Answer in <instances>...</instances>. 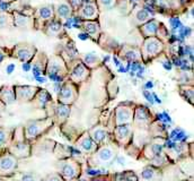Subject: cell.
<instances>
[{
    "label": "cell",
    "instance_id": "obj_1",
    "mask_svg": "<svg viewBox=\"0 0 194 181\" xmlns=\"http://www.w3.org/2000/svg\"><path fill=\"white\" fill-rule=\"evenodd\" d=\"M58 174L65 181H70L76 179L80 174V164L76 162L73 158H62L56 164Z\"/></svg>",
    "mask_w": 194,
    "mask_h": 181
},
{
    "label": "cell",
    "instance_id": "obj_2",
    "mask_svg": "<svg viewBox=\"0 0 194 181\" xmlns=\"http://www.w3.org/2000/svg\"><path fill=\"white\" fill-rule=\"evenodd\" d=\"M116 151L112 145H103L93 153L89 162L94 167H104L113 162L115 158Z\"/></svg>",
    "mask_w": 194,
    "mask_h": 181
},
{
    "label": "cell",
    "instance_id": "obj_3",
    "mask_svg": "<svg viewBox=\"0 0 194 181\" xmlns=\"http://www.w3.org/2000/svg\"><path fill=\"white\" fill-rule=\"evenodd\" d=\"M53 124V121L51 118L46 119H39V120H31L25 124V129H24V136L27 140H31L39 137L41 134H43L45 130Z\"/></svg>",
    "mask_w": 194,
    "mask_h": 181
},
{
    "label": "cell",
    "instance_id": "obj_4",
    "mask_svg": "<svg viewBox=\"0 0 194 181\" xmlns=\"http://www.w3.org/2000/svg\"><path fill=\"white\" fill-rule=\"evenodd\" d=\"M134 107L130 104H120L115 109V124L123 126V124H131L133 121Z\"/></svg>",
    "mask_w": 194,
    "mask_h": 181
},
{
    "label": "cell",
    "instance_id": "obj_5",
    "mask_svg": "<svg viewBox=\"0 0 194 181\" xmlns=\"http://www.w3.org/2000/svg\"><path fill=\"white\" fill-rule=\"evenodd\" d=\"M161 50H163V43L159 40H157L155 36L147 37L142 47L141 57H144L146 60L151 59V58H155L158 53H160Z\"/></svg>",
    "mask_w": 194,
    "mask_h": 181
},
{
    "label": "cell",
    "instance_id": "obj_6",
    "mask_svg": "<svg viewBox=\"0 0 194 181\" xmlns=\"http://www.w3.org/2000/svg\"><path fill=\"white\" fill-rule=\"evenodd\" d=\"M59 103L63 105H70L77 99V88L71 83H66L61 86L59 92Z\"/></svg>",
    "mask_w": 194,
    "mask_h": 181
},
{
    "label": "cell",
    "instance_id": "obj_7",
    "mask_svg": "<svg viewBox=\"0 0 194 181\" xmlns=\"http://www.w3.org/2000/svg\"><path fill=\"white\" fill-rule=\"evenodd\" d=\"M15 90V97L18 102H28L34 99L39 92V87L34 86H16Z\"/></svg>",
    "mask_w": 194,
    "mask_h": 181
},
{
    "label": "cell",
    "instance_id": "obj_8",
    "mask_svg": "<svg viewBox=\"0 0 194 181\" xmlns=\"http://www.w3.org/2000/svg\"><path fill=\"white\" fill-rule=\"evenodd\" d=\"M151 121V117H150L149 111L144 107H138L134 110L133 114V124L138 128H146Z\"/></svg>",
    "mask_w": 194,
    "mask_h": 181
},
{
    "label": "cell",
    "instance_id": "obj_9",
    "mask_svg": "<svg viewBox=\"0 0 194 181\" xmlns=\"http://www.w3.org/2000/svg\"><path fill=\"white\" fill-rule=\"evenodd\" d=\"M115 139L120 145H127L132 137V127L131 124H123V126H116L114 130Z\"/></svg>",
    "mask_w": 194,
    "mask_h": 181
},
{
    "label": "cell",
    "instance_id": "obj_10",
    "mask_svg": "<svg viewBox=\"0 0 194 181\" xmlns=\"http://www.w3.org/2000/svg\"><path fill=\"white\" fill-rule=\"evenodd\" d=\"M66 71V66L62 61L61 58L55 57L53 59H51L49 63L46 65V74L52 78V77L61 76L62 74Z\"/></svg>",
    "mask_w": 194,
    "mask_h": 181
},
{
    "label": "cell",
    "instance_id": "obj_11",
    "mask_svg": "<svg viewBox=\"0 0 194 181\" xmlns=\"http://www.w3.org/2000/svg\"><path fill=\"white\" fill-rule=\"evenodd\" d=\"M17 167V158L9 153L0 156V174L14 172Z\"/></svg>",
    "mask_w": 194,
    "mask_h": 181
},
{
    "label": "cell",
    "instance_id": "obj_12",
    "mask_svg": "<svg viewBox=\"0 0 194 181\" xmlns=\"http://www.w3.org/2000/svg\"><path fill=\"white\" fill-rule=\"evenodd\" d=\"M76 146L80 151H82L84 153H87V154H93L97 150V145L95 144V141L93 139L90 138L88 133H85L80 136V138L76 143Z\"/></svg>",
    "mask_w": 194,
    "mask_h": 181
},
{
    "label": "cell",
    "instance_id": "obj_13",
    "mask_svg": "<svg viewBox=\"0 0 194 181\" xmlns=\"http://www.w3.org/2000/svg\"><path fill=\"white\" fill-rule=\"evenodd\" d=\"M34 54H35V47L31 44H19L15 49V56L20 61H29L34 57Z\"/></svg>",
    "mask_w": 194,
    "mask_h": 181
},
{
    "label": "cell",
    "instance_id": "obj_14",
    "mask_svg": "<svg viewBox=\"0 0 194 181\" xmlns=\"http://www.w3.org/2000/svg\"><path fill=\"white\" fill-rule=\"evenodd\" d=\"M88 75H89V69L84 63L79 62L78 65L72 69V71H71L70 79L72 83L78 84L80 82H84L85 79L88 77Z\"/></svg>",
    "mask_w": 194,
    "mask_h": 181
},
{
    "label": "cell",
    "instance_id": "obj_15",
    "mask_svg": "<svg viewBox=\"0 0 194 181\" xmlns=\"http://www.w3.org/2000/svg\"><path fill=\"white\" fill-rule=\"evenodd\" d=\"M53 9L55 11L56 16L59 17V18H61V19H67L72 14V7L66 0H60L59 3H56L55 6L53 7Z\"/></svg>",
    "mask_w": 194,
    "mask_h": 181
},
{
    "label": "cell",
    "instance_id": "obj_16",
    "mask_svg": "<svg viewBox=\"0 0 194 181\" xmlns=\"http://www.w3.org/2000/svg\"><path fill=\"white\" fill-rule=\"evenodd\" d=\"M88 135L90 136V138L95 141L96 145H101L103 143H105V140L108 137L107 130L103 126H96V127L92 128L88 131Z\"/></svg>",
    "mask_w": 194,
    "mask_h": 181
},
{
    "label": "cell",
    "instance_id": "obj_17",
    "mask_svg": "<svg viewBox=\"0 0 194 181\" xmlns=\"http://www.w3.org/2000/svg\"><path fill=\"white\" fill-rule=\"evenodd\" d=\"M98 15V10H97V6L94 3H84L81 8H80V16L86 20L95 19Z\"/></svg>",
    "mask_w": 194,
    "mask_h": 181
},
{
    "label": "cell",
    "instance_id": "obj_18",
    "mask_svg": "<svg viewBox=\"0 0 194 181\" xmlns=\"http://www.w3.org/2000/svg\"><path fill=\"white\" fill-rule=\"evenodd\" d=\"M70 114V107L69 105H63V104H58L55 105L54 107V111H53V118L52 119V121H58V122H65L66 120L68 119Z\"/></svg>",
    "mask_w": 194,
    "mask_h": 181
},
{
    "label": "cell",
    "instance_id": "obj_19",
    "mask_svg": "<svg viewBox=\"0 0 194 181\" xmlns=\"http://www.w3.org/2000/svg\"><path fill=\"white\" fill-rule=\"evenodd\" d=\"M11 155L15 157H27L29 155V146L25 141H18L10 148Z\"/></svg>",
    "mask_w": 194,
    "mask_h": 181
},
{
    "label": "cell",
    "instance_id": "obj_20",
    "mask_svg": "<svg viewBox=\"0 0 194 181\" xmlns=\"http://www.w3.org/2000/svg\"><path fill=\"white\" fill-rule=\"evenodd\" d=\"M32 101L39 107H45L46 105L50 104L51 102H52L51 101L50 94L45 90H39V92L36 93V95L34 96V99Z\"/></svg>",
    "mask_w": 194,
    "mask_h": 181
},
{
    "label": "cell",
    "instance_id": "obj_21",
    "mask_svg": "<svg viewBox=\"0 0 194 181\" xmlns=\"http://www.w3.org/2000/svg\"><path fill=\"white\" fill-rule=\"evenodd\" d=\"M53 15H54V9L50 5H45V6H42V7H39L36 10V13H35V16L39 20H49L53 17Z\"/></svg>",
    "mask_w": 194,
    "mask_h": 181
},
{
    "label": "cell",
    "instance_id": "obj_22",
    "mask_svg": "<svg viewBox=\"0 0 194 181\" xmlns=\"http://www.w3.org/2000/svg\"><path fill=\"white\" fill-rule=\"evenodd\" d=\"M0 99L3 100V103L6 104H11L16 101V97H15V90L14 87H9V86H6L3 90H0Z\"/></svg>",
    "mask_w": 194,
    "mask_h": 181
},
{
    "label": "cell",
    "instance_id": "obj_23",
    "mask_svg": "<svg viewBox=\"0 0 194 181\" xmlns=\"http://www.w3.org/2000/svg\"><path fill=\"white\" fill-rule=\"evenodd\" d=\"M133 16L137 24H144L151 18L149 11L144 8H135V10L133 11Z\"/></svg>",
    "mask_w": 194,
    "mask_h": 181
},
{
    "label": "cell",
    "instance_id": "obj_24",
    "mask_svg": "<svg viewBox=\"0 0 194 181\" xmlns=\"http://www.w3.org/2000/svg\"><path fill=\"white\" fill-rule=\"evenodd\" d=\"M158 30V23L156 20H151V22L144 24L142 27H141V32L144 33V35L146 37H152L157 33Z\"/></svg>",
    "mask_w": 194,
    "mask_h": 181
},
{
    "label": "cell",
    "instance_id": "obj_25",
    "mask_svg": "<svg viewBox=\"0 0 194 181\" xmlns=\"http://www.w3.org/2000/svg\"><path fill=\"white\" fill-rule=\"evenodd\" d=\"M84 27L87 32V34H89L90 36L93 37V39H97L99 35V25L97 24L96 22H89V20H86L84 23Z\"/></svg>",
    "mask_w": 194,
    "mask_h": 181
},
{
    "label": "cell",
    "instance_id": "obj_26",
    "mask_svg": "<svg viewBox=\"0 0 194 181\" xmlns=\"http://www.w3.org/2000/svg\"><path fill=\"white\" fill-rule=\"evenodd\" d=\"M99 62H101V58L95 53H88L84 57V65L90 68L96 67Z\"/></svg>",
    "mask_w": 194,
    "mask_h": 181
},
{
    "label": "cell",
    "instance_id": "obj_27",
    "mask_svg": "<svg viewBox=\"0 0 194 181\" xmlns=\"http://www.w3.org/2000/svg\"><path fill=\"white\" fill-rule=\"evenodd\" d=\"M15 23L17 26L19 27H28L32 26V19L27 16H23V15L16 14L15 15Z\"/></svg>",
    "mask_w": 194,
    "mask_h": 181
},
{
    "label": "cell",
    "instance_id": "obj_28",
    "mask_svg": "<svg viewBox=\"0 0 194 181\" xmlns=\"http://www.w3.org/2000/svg\"><path fill=\"white\" fill-rule=\"evenodd\" d=\"M124 57L129 60L135 61V60L141 59V53L137 50V49L130 48V49H125V51H124Z\"/></svg>",
    "mask_w": 194,
    "mask_h": 181
},
{
    "label": "cell",
    "instance_id": "obj_29",
    "mask_svg": "<svg viewBox=\"0 0 194 181\" xmlns=\"http://www.w3.org/2000/svg\"><path fill=\"white\" fill-rule=\"evenodd\" d=\"M61 30H62L61 23L56 22V20L52 22L50 24V26H49V31H50V34H58L60 31H61Z\"/></svg>",
    "mask_w": 194,
    "mask_h": 181
},
{
    "label": "cell",
    "instance_id": "obj_30",
    "mask_svg": "<svg viewBox=\"0 0 194 181\" xmlns=\"http://www.w3.org/2000/svg\"><path fill=\"white\" fill-rule=\"evenodd\" d=\"M20 181H42V179L35 173H24L20 178Z\"/></svg>",
    "mask_w": 194,
    "mask_h": 181
},
{
    "label": "cell",
    "instance_id": "obj_31",
    "mask_svg": "<svg viewBox=\"0 0 194 181\" xmlns=\"http://www.w3.org/2000/svg\"><path fill=\"white\" fill-rule=\"evenodd\" d=\"M116 0H98V5L101 8H110L115 3Z\"/></svg>",
    "mask_w": 194,
    "mask_h": 181
},
{
    "label": "cell",
    "instance_id": "obj_32",
    "mask_svg": "<svg viewBox=\"0 0 194 181\" xmlns=\"http://www.w3.org/2000/svg\"><path fill=\"white\" fill-rule=\"evenodd\" d=\"M141 177L144 179H147V180H150V179L154 177V169L151 167H146L144 170V172L141 173Z\"/></svg>",
    "mask_w": 194,
    "mask_h": 181
},
{
    "label": "cell",
    "instance_id": "obj_33",
    "mask_svg": "<svg viewBox=\"0 0 194 181\" xmlns=\"http://www.w3.org/2000/svg\"><path fill=\"white\" fill-rule=\"evenodd\" d=\"M42 181H65V180H63L59 174H49L48 177H45Z\"/></svg>",
    "mask_w": 194,
    "mask_h": 181
},
{
    "label": "cell",
    "instance_id": "obj_34",
    "mask_svg": "<svg viewBox=\"0 0 194 181\" xmlns=\"http://www.w3.org/2000/svg\"><path fill=\"white\" fill-rule=\"evenodd\" d=\"M6 25H8V17L0 15V27H5Z\"/></svg>",
    "mask_w": 194,
    "mask_h": 181
},
{
    "label": "cell",
    "instance_id": "obj_35",
    "mask_svg": "<svg viewBox=\"0 0 194 181\" xmlns=\"http://www.w3.org/2000/svg\"><path fill=\"white\" fill-rule=\"evenodd\" d=\"M81 3H82V0H70L71 7H72V8H75V9L79 8V7H80V5H81Z\"/></svg>",
    "mask_w": 194,
    "mask_h": 181
},
{
    "label": "cell",
    "instance_id": "obj_36",
    "mask_svg": "<svg viewBox=\"0 0 194 181\" xmlns=\"http://www.w3.org/2000/svg\"><path fill=\"white\" fill-rule=\"evenodd\" d=\"M6 139V133L3 130H0V141H3Z\"/></svg>",
    "mask_w": 194,
    "mask_h": 181
},
{
    "label": "cell",
    "instance_id": "obj_37",
    "mask_svg": "<svg viewBox=\"0 0 194 181\" xmlns=\"http://www.w3.org/2000/svg\"><path fill=\"white\" fill-rule=\"evenodd\" d=\"M3 109H5V107H3V104L0 102V116L3 114Z\"/></svg>",
    "mask_w": 194,
    "mask_h": 181
},
{
    "label": "cell",
    "instance_id": "obj_38",
    "mask_svg": "<svg viewBox=\"0 0 194 181\" xmlns=\"http://www.w3.org/2000/svg\"><path fill=\"white\" fill-rule=\"evenodd\" d=\"M13 69H14V65H10V66L8 67V69H7V71H8V73L10 74L11 71H13Z\"/></svg>",
    "mask_w": 194,
    "mask_h": 181
},
{
    "label": "cell",
    "instance_id": "obj_39",
    "mask_svg": "<svg viewBox=\"0 0 194 181\" xmlns=\"http://www.w3.org/2000/svg\"><path fill=\"white\" fill-rule=\"evenodd\" d=\"M3 53H0V62L3 61Z\"/></svg>",
    "mask_w": 194,
    "mask_h": 181
},
{
    "label": "cell",
    "instance_id": "obj_40",
    "mask_svg": "<svg viewBox=\"0 0 194 181\" xmlns=\"http://www.w3.org/2000/svg\"><path fill=\"white\" fill-rule=\"evenodd\" d=\"M94 181H102L101 179H96V180H94Z\"/></svg>",
    "mask_w": 194,
    "mask_h": 181
},
{
    "label": "cell",
    "instance_id": "obj_41",
    "mask_svg": "<svg viewBox=\"0 0 194 181\" xmlns=\"http://www.w3.org/2000/svg\"><path fill=\"white\" fill-rule=\"evenodd\" d=\"M7 1H14V0H7Z\"/></svg>",
    "mask_w": 194,
    "mask_h": 181
}]
</instances>
